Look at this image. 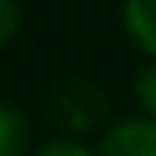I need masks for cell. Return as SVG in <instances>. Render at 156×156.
<instances>
[{
	"mask_svg": "<svg viewBox=\"0 0 156 156\" xmlns=\"http://www.w3.org/2000/svg\"><path fill=\"white\" fill-rule=\"evenodd\" d=\"M43 110H46V121L53 124L57 135H75V138H96L114 121L110 92L89 75L57 78L46 89Z\"/></svg>",
	"mask_w": 156,
	"mask_h": 156,
	"instance_id": "1",
	"label": "cell"
},
{
	"mask_svg": "<svg viewBox=\"0 0 156 156\" xmlns=\"http://www.w3.org/2000/svg\"><path fill=\"white\" fill-rule=\"evenodd\" d=\"M96 156H156V121L142 114L114 117L96 138Z\"/></svg>",
	"mask_w": 156,
	"mask_h": 156,
	"instance_id": "2",
	"label": "cell"
},
{
	"mask_svg": "<svg viewBox=\"0 0 156 156\" xmlns=\"http://www.w3.org/2000/svg\"><path fill=\"white\" fill-rule=\"evenodd\" d=\"M121 29L142 57L156 60V0H121Z\"/></svg>",
	"mask_w": 156,
	"mask_h": 156,
	"instance_id": "3",
	"label": "cell"
},
{
	"mask_svg": "<svg viewBox=\"0 0 156 156\" xmlns=\"http://www.w3.org/2000/svg\"><path fill=\"white\" fill-rule=\"evenodd\" d=\"M32 124L11 99H0V156H29Z\"/></svg>",
	"mask_w": 156,
	"mask_h": 156,
	"instance_id": "4",
	"label": "cell"
},
{
	"mask_svg": "<svg viewBox=\"0 0 156 156\" xmlns=\"http://www.w3.org/2000/svg\"><path fill=\"white\" fill-rule=\"evenodd\" d=\"M131 96H135V110L138 114L156 121V60L142 57L138 71L131 75Z\"/></svg>",
	"mask_w": 156,
	"mask_h": 156,
	"instance_id": "5",
	"label": "cell"
},
{
	"mask_svg": "<svg viewBox=\"0 0 156 156\" xmlns=\"http://www.w3.org/2000/svg\"><path fill=\"white\" fill-rule=\"evenodd\" d=\"M29 156H96L89 138H75V135H53L43 138V142H32Z\"/></svg>",
	"mask_w": 156,
	"mask_h": 156,
	"instance_id": "6",
	"label": "cell"
},
{
	"mask_svg": "<svg viewBox=\"0 0 156 156\" xmlns=\"http://www.w3.org/2000/svg\"><path fill=\"white\" fill-rule=\"evenodd\" d=\"M21 25H25L21 0H0V53L14 46V39L21 36Z\"/></svg>",
	"mask_w": 156,
	"mask_h": 156,
	"instance_id": "7",
	"label": "cell"
}]
</instances>
